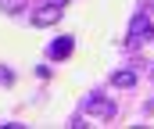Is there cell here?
<instances>
[{
    "label": "cell",
    "instance_id": "obj_1",
    "mask_svg": "<svg viewBox=\"0 0 154 129\" xmlns=\"http://www.w3.org/2000/svg\"><path fill=\"white\" fill-rule=\"evenodd\" d=\"M154 36V25L147 14H136L133 22H129V47H140V43H147Z\"/></svg>",
    "mask_w": 154,
    "mask_h": 129
},
{
    "label": "cell",
    "instance_id": "obj_2",
    "mask_svg": "<svg viewBox=\"0 0 154 129\" xmlns=\"http://www.w3.org/2000/svg\"><path fill=\"white\" fill-rule=\"evenodd\" d=\"M86 115H97V118H115V100H108V97L93 93V97H86Z\"/></svg>",
    "mask_w": 154,
    "mask_h": 129
},
{
    "label": "cell",
    "instance_id": "obj_3",
    "mask_svg": "<svg viewBox=\"0 0 154 129\" xmlns=\"http://www.w3.org/2000/svg\"><path fill=\"white\" fill-rule=\"evenodd\" d=\"M61 11H65V7H50V4H43L39 11H32V25H39V29H43V25L61 22Z\"/></svg>",
    "mask_w": 154,
    "mask_h": 129
},
{
    "label": "cell",
    "instance_id": "obj_4",
    "mask_svg": "<svg viewBox=\"0 0 154 129\" xmlns=\"http://www.w3.org/2000/svg\"><path fill=\"white\" fill-rule=\"evenodd\" d=\"M111 83H115V90H133L136 86V72L133 68H118L115 75H111Z\"/></svg>",
    "mask_w": 154,
    "mask_h": 129
},
{
    "label": "cell",
    "instance_id": "obj_5",
    "mask_svg": "<svg viewBox=\"0 0 154 129\" xmlns=\"http://www.w3.org/2000/svg\"><path fill=\"white\" fill-rule=\"evenodd\" d=\"M68 54H72V36H61V40L50 43V57L61 61V57H68Z\"/></svg>",
    "mask_w": 154,
    "mask_h": 129
},
{
    "label": "cell",
    "instance_id": "obj_6",
    "mask_svg": "<svg viewBox=\"0 0 154 129\" xmlns=\"http://www.w3.org/2000/svg\"><path fill=\"white\" fill-rule=\"evenodd\" d=\"M0 83H4V86H11V83H14V75H11L7 68H0Z\"/></svg>",
    "mask_w": 154,
    "mask_h": 129
},
{
    "label": "cell",
    "instance_id": "obj_7",
    "mask_svg": "<svg viewBox=\"0 0 154 129\" xmlns=\"http://www.w3.org/2000/svg\"><path fill=\"white\" fill-rule=\"evenodd\" d=\"M47 4H50V7H65L68 0H47Z\"/></svg>",
    "mask_w": 154,
    "mask_h": 129
},
{
    "label": "cell",
    "instance_id": "obj_8",
    "mask_svg": "<svg viewBox=\"0 0 154 129\" xmlns=\"http://www.w3.org/2000/svg\"><path fill=\"white\" fill-rule=\"evenodd\" d=\"M151 79H154V68H151Z\"/></svg>",
    "mask_w": 154,
    "mask_h": 129
}]
</instances>
